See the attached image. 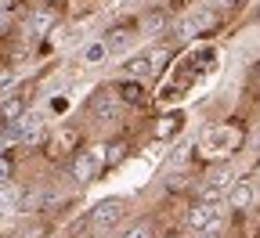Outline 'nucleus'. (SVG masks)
<instances>
[{
    "mask_svg": "<svg viewBox=\"0 0 260 238\" xmlns=\"http://www.w3.org/2000/svg\"><path fill=\"white\" fill-rule=\"evenodd\" d=\"M73 181L76 184H90L98 174L105 169V145H94V148H83L76 159H73Z\"/></svg>",
    "mask_w": 260,
    "mask_h": 238,
    "instance_id": "nucleus-1",
    "label": "nucleus"
},
{
    "mask_svg": "<svg viewBox=\"0 0 260 238\" xmlns=\"http://www.w3.org/2000/svg\"><path fill=\"white\" fill-rule=\"evenodd\" d=\"M123 217H126V202H123V198H102V202L94 206V213H90L94 227H102V231L116 227Z\"/></svg>",
    "mask_w": 260,
    "mask_h": 238,
    "instance_id": "nucleus-2",
    "label": "nucleus"
},
{
    "mask_svg": "<svg viewBox=\"0 0 260 238\" xmlns=\"http://www.w3.org/2000/svg\"><path fill=\"white\" fill-rule=\"evenodd\" d=\"M213 220H217V202H213V198H199V202L188 210L184 227H188V231H206Z\"/></svg>",
    "mask_w": 260,
    "mask_h": 238,
    "instance_id": "nucleus-3",
    "label": "nucleus"
},
{
    "mask_svg": "<svg viewBox=\"0 0 260 238\" xmlns=\"http://www.w3.org/2000/svg\"><path fill=\"white\" fill-rule=\"evenodd\" d=\"M29 112V90L22 87L18 94H11V97H4V101H0V123H18L22 116Z\"/></svg>",
    "mask_w": 260,
    "mask_h": 238,
    "instance_id": "nucleus-4",
    "label": "nucleus"
},
{
    "mask_svg": "<svg viewBox=\"0 0 260 238\" xmlns=\"http://www.w3.org/2000/svg\"><path fill=\"white\" fill-rule=\"evenodd\" d=\"M105 47L109 54H130V47H134V25H116L105 32Z\"/></svg>",
    "mask_w": 260,
    "mask_h": 238,
    "instance_id": "nucleus-5",
    "label": "nucleus"
},
{
    "mask_svg": "<svg viewBox=\"0 0 260 238\" xmlns=\"http://www.w3.org/2000/svg\"><path fill=\"white\" fill-rule=\"evenodd\" d=\"M228 184H232V166H217V169H210L206 181H203V198H213V195L228 191Z\"/></svg>",
    "mask_w": 260,
    "mask_h": 238,
    "instance_id": "nucleus-6",
    "label": "nucleus"
},
{
    "mask_svg": "<svg viewBox=\"0 0 260 238\" xmlns=\"http://www.w3.org/2000/svg\"><path fill=\"white\" fill-rule=\"evenodd\" d=\"M152 54H126V61H123V76L126 80H145V76H152Z\"/></svg>",
    "mask_w": 260,
    "mask_h": 238,
    "instance_id": "nucleus-7",
    "label": "nucleus"
},
{
    "mask_svg": "<svg viewBox=\"0 0 260 238\" xmlns=\"http://www.w3.org/2000/svg\"><path fill=\"white\" fill-rule=\"evenodd\" d=\"M18 202H22V188H11V184H0V220H4V217H11Z\"/></svg>",
    "mask_w": 260,
    "mask_h": 238,
    "instance_id": "nucleus-8",
    "label": "nucleus"
},
{
    "mask_svg": "<svg viewBox=\"0 0 260 238\" xmlns=\"http://www.w3.org/2000/svg\"><path fill=\"white\" fill-rule=\"evenodd\" d=\"M116 94H119V101H126V105H138V101L145 97V90L138 87V80H123V83H116Z\"/></svg>",
    "mask_w": 260,
    "mask_h": 238,
    "instance_id": "nucleus-9",
    "label": "nucleus"
},
{
    "mask_svg": "<svg viewBox=\"0 0 260 238\" xmlns=\"http://www.w3.org/2000/svg\"><path fill=\"white\" fill-rule=\"evenodd\" d=\"M126 152H130L126 141H112V145H105V169H116V166L126 159Z\"/></svg>",
    "mask_w": 260,
    "mask_h": 238,
    "instance_id": "nucleus-10",
    "label": "nucleus"
},
{
    "mask_svg": "<svg viewBox=\"0 0 260 238\" xmlns=\"http://www.w3.org/2000/svg\"><path fill=\"white\" fill-rule=\"evenodd\" d=\"M177 126H181V112H170V116H162V119L155 123V138H159V141H170Z\"/></svg>",
    "mask_w": 260,
    "mask_h": 238,
    "instance_id": "nucleus-11",
    "label": "nucleus"
},
{
    "mask_svg": "<svg viewBox=\"0 0 260 238\" xmlns=\"http://www.w3.org/2000/svg\"><path fill=\"white\" fill-rule=\"evenodd\" d=\"M253 191H256V188H253V181H242V184L232 191V206H239V210H242V206H249V202H253Z\"/></svg>",
    "mask_w": 260,
    "mask_h": 238,
    "instance_id": "nucleus-12",
    "label": "nucleus"
},
{
    "mask_svg": "<svg viewBox=\"0 0 260 238\" xmlns=\"http://www.w3.org/2000/svg\"><path fill=\"white\" fill-rule=\"evenodd\" d=\"M123 238H155V227H152V220H138L123 231Z\"/></svg>",
    "mask_w": 260,
    "mask_h": 238,
    "instance_id": "nucleus-13",
    "label": "nucleus"
},
{
    "mask_svg": "<svg viewBox=\"0 0 260 238\" xmlns=\"http://www.w3.org/2000/svg\"><path fill=\"white\" fill-rule=\"evenodd\" d=\"M105 58H109L105 40H98V44H90V47L83 51V61H87V65H98V61H105Z\"/></svg>",
    "mask_w": 260,
    "mask_h": 238,
    "instance_id": "nucleus-14",
    "label": "nucleus"
},
{
    "mask_svg": "<svg viewBox=\"0 0 260 238\" xmlns=\"http://www.w3.org/2000/svg\"><path fill=\"white\" fill-rule=\"evenodd\" d=\"M11 177V155H0V184H8Z\"/></svg>",
    "mask_w": 260,
    "mask_h": 238,
    "instance_id": "nucleus-15",
    "label": "nucleus"
},
{
    "mask_svg": "<svg viewBox=\"0 0 260 238\" xmlns=\"http://www.w3.org/2000/svg\"><path fill=\"white\" fill-rule=\"evenodd\" d=\"M184 155H188V148H184V145H181V148H174V155H170V166H181V159H184Z\"/></svg>",
    "mask_w": 260,
    "mask_h": 238,
    "instance_id": "nucleus-16",
    "label": "nucleus"
},
{
    "mask_svg": "<svg viewBox=\"0 0 260 238\" xmlns=\"http://www.w3.org/2000/svg\"><path fill=\"white\" fill-rule=\"evenodd\" d=\"M8 25H11V22H8V15H4V11H0V32H4Z\"/></svg>",
    "mask_w": 260,
    "mask_h": 238,
    "instance_id": "nucleus-17",
    "label": "nucleus"
},
{
    "mask_svg": "<svg viewBox=\"0 0 260 238\" xmlns=\"http://www.w3.org/2000/svg\"><path fill=\"white\" fill-rule=\"evenodd\" d=\"M217 4H220V8H232V4H235V0H217Z\"/></svg>",
    "mask_w": 260,
    "mask_h": 238,
    "instance_id": "nucleus-18",
    "label": "nucleus"
},
{
    "mask_svg": "<svg viewBox=\"0 0 260 238\" xmlns=\"http://www.w3.org/2000/svg\"><path fill=\"white\" fill-rule=\"evenodd\" d=\"M256 18H260V8H256Z\"/></svg>",
    "mask_w": 260,
    "mask_h": 238,
    "instance_id": "nucleus-19",
    "label": "nucleus"
},
{
    "mask_svg": "<svg viewBox=\"0 0 260 238\" xmlns=\"http://www.w3.org/2000/svg\"><path fill=\"white\" fill-rule=\"evenodd\" d=\"M44 4H51V0H44Z\"/></svg>",
    "mask_w": 260,
    "mask_h": 238,
    "instance_id": "nucleus-20",
    "label": "nucleus"
}]
</instances>
